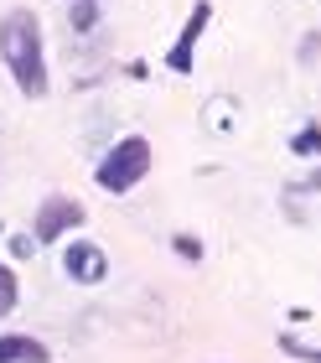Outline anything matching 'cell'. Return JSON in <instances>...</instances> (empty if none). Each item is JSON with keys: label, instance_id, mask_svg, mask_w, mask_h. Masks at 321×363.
<instances>
[{"label": "cell", "instance_id": "9", "mask_svg": "<svg viewBox=\"0 0 321 363\" xmlns=\"http://www.w3.org/2000/svg\"><path fill=\"white\" fill-rule=\"evenodd\" d=\"M280 348L291 358H300V363H321V348H306V342H295V337H280Z\"/></svg>", "mask_w": 321, "mask_h": 363}, {"label": "cell", "instance_id": "4", "mask_svg": "<svg viewBox=\"0 0 321 363\" xmlns=\"http://www.w3.org/2000/svg\"><path fill=\"white\" fill-rule=\"evenodd\" d=\"M62 270H67V280H78V286H98V280L109 275V259H104L98 244L73 239V244H62Z\"/></svg>", "mask_w": 321, "mask_h": 363}, {"label": "cell", "instance_id": "5", "mask_svg": "<svg viewBox=\"0 0 321 363\" xmlns=\"http://www.w3.org/2000/svg\"><path fill=\"white\" fill-rule=\"evenodd\" d=\"M208 21H213V0H197V6H192V21L181 26L171 57H166V68H171V73H192V52H197V37L208 31Z\"/></svg>", "mask_w": 321, "mask_h": 363}, {"label": "cell", "instance_id": "8", "mask_svg": "<svg viewBox=\"0 0 321 363\" xmlns=\"http://www.w3.org/2000/svg\"><path fill=\"white\" fill-rule=\"evenodd\" d=\"M291 151H295V156H321V125H306V130L291 140Z\"/></svg>", "mask_w": 321, "mask_h": 363}, {"label": "cell", "instance_id": "6", "mask_svg": "<svg viewBox=\"0 0 321 363\" xmlns=\"http://www.w3.org/2000/svg\"><path fill=\"white\" fill-rule=\"evenodd\" d=\"M0 363H52V348L31 333H6L0 337Z\"/></svg>", "mask_w": 321, "mask_h": 363}, {"label": "cell", "instance_id": "10", "mask_svg": "<svg viewBox=\"0 0 321 363\" xmlns=\"http://www.w3.org/2000/svg\"><path fill=\"white\" fill-rule=\"evenodd\" d=\"M171 250H176L181 259H202V239H187V234H176V239H171Z\"/></svg>", "mask_w": 321, "mask_h": 363}, {"label": "cell", "instance_id": "1", "mask_svg": "<svg viewBox=\"0 0 321 363\" xmlns=\"http://www.w3.org/2000/svg\"><path fill=\"white\" fill-rule=\"evenodd\" d=\"M0 57L26 99L47 94V52H42V21L31 11H6L0 16Z\"/></svg>", "mask_w": 321, "mask_h": 363}, {"label": "cell", "instance_id": "2", "mask_svg": "<svg viewBox=\"0 0 321 363\" xmlns=\"http://www.w3.org/2000/svg\"><path fill=\"white\" fill-rule=\"evenodd\" d=\"M150 161H156V151H150V140L145 135H125L120 145H109L104 151V161H98V187L104 192H135L145 182V172H150Z\"/></svg>", "mask_w": 321, "mask_h": 363}, {"label": "cell", "instance_id": "7", "mask_svg": "<svg viewBox=\"0 0 321 363\" xmlns=\"http://www.w3.org/2000/svg\"><path fill=\"white\" fill-rule=\"evenodd\" d=\"M16 296H21V286H16V270L0 265V317H11V311H16Z\"/></svg>", "mask_w": 321, "mask_h": 363}, {"label": "cell", "instance_id": "3", "mask_svg": "<svg viewBox=\"0 0 321 363\" xmlns=\"http://www.w3.org/2000/svg\"><path fill=\"white\" fill-rule=\"evenodd\" d=\"M83 203L78 197H62V192H52L42 203V213H37V228H31V239L37 244H62V234H73V228H83Z\"/></svg>", "mask_w": 321, "mask_h": 363}]
</instances>
